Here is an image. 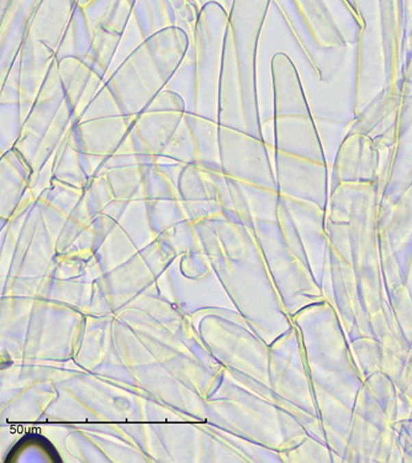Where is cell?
I'll use <instances>...</instances> for the list:
<instances>
[{"label": "cell", "mask_w": 412, "mask_h": 463, "mask_svg": "<svg viewBox=\"0 0 412 463\" xmlns=\"http://www.w3.org/2000/svg\"><path fill=\"white\" fill-rule=\"evenodd\" d=\"M219 147L224 173L252 175L259 172L272 175L267 144L262 138L219 124Z\"/></svg>", "instance_id": "4"}, {"label": "cell", "mask_w": 412, "mask_h": 463, "mask_svg": "<svg viewBox=\"0 0 412 463\" xmlns=\"http://www.w3.org/2000/svg\"><path fill=\"white\" fill-rule=\"evenodd\" d=\"M274 90L275 151L306 157L309 120L299 78L290 58L276 53L270 63Z\"/></svg>", "instance_id": "2"}, {"label": "cell", "mask_w": 412, "mask_h": 463, "mask_svg": "<svg viewBox=\"0 0 412 463\" xmlns=\"http://www.w3.org/2000/svg\"><path fill=\"white\" fill-rule=\"evenodd\" d=\"M184 120L193 136L195 164L204 169L221 171L219 123L188 112L184 115Z\"/></svg>", "instance_id": "5"}, {"label": "cell", "mask_w": 412, "mask_h": 463, "mask_svg": "<svg viewBox=\"0 0 412 463\" xmlns=\"http://www.w3.org/2000/svg\"><path fill=\"white\" fill-rule=\"evenodd\" d=\"M187 113L181 95L163 89L135 116L129 132L133 151L144 156H161Z\"/></svg>", "instance_id": "3"}, {"label": "cell", "mask_w": 412, "mask_h": 463, "mask_svg": "<svg viewBox=\"0 0 412 463\" xmlns=\"http://www.w3.org/2000/svg\"><path fill=\"white\" fill-rule=\"evenodd\" d=\"M184 32L170 29L150 36L127 57L110 82L124 115L136 116L164 89L187 55Z\"/></svg>", "instance_id": "1"}]
</instances>
